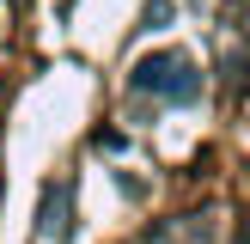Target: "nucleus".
I'll return each mask as SVG.
<instances>
[{
	"label": "nucleus",
	"instance_id": "nucleus-2",
	"mask_svg": "<svg viewBox=\"0 0 250 244\" xmlns=\"http://www.w3.org/2000/svg\"><path fill=\"white\" fill-rule=\"evenodd\" d=\"M171 24V0H146V12H141V31H165Z\"/></svg>",
	"mask_w": 250,
	"mask_h": 244
},
{
	"label": "nucleus",
	"instance_id": "nucleus-1",
	"mask_svg": "<svg viewBox=\"0 0 250 244\" xmlns=\"http://www.w3.org/2000/svg\"><path fill=\"white\" fill-rule=\"evenodd\" d=\"M128 85H134V92H159V98H171V104H195V98H202V73H195V61L177 55V49L134 61Z\"/></svg>",
	"mask_w": 250,
	"mask_h": 244
}]
</instances>
